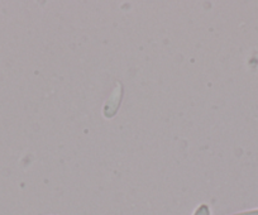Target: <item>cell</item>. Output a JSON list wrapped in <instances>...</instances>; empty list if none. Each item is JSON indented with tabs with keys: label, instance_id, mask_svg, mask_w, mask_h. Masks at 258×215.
I'll return each mask as SVG.
<instances>
[{
	"label": "cell",
	"instance_id": "1",
	"mask_svg": "<svg viewBox=\"0 0 258 215\" xmlns=\"http://www.w3.org/2000/svg\"><path fill=\"white\" fill-rule=\"evenodd\" d=\"M194 215H210L209 206H208V205H205V204L200 205V206L198 207L197 210H195Z\"/></svg>",
	"mask_w": 258,
	"mask_h": 215
},
{
	"label": "cell",
	"instance_id": "2",
	"mask_svg": "<svg viewBox=\"0 0 258 215\" xmlns=\"http://www.w3.org/2000/svg\"><path fill=\"white\" fill-rule=\"evenodd\" d=\"M233 215H258V210H253V211L239 212V214H233Z\"/></svg>",
	"mask_w": 258,
	"mask_h": 215
}]
</instances>
